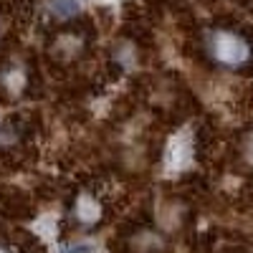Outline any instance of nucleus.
<instances>
[{
    "label": "nucleus",
    "mask_w": 253,
    "mask_h": 253,
    "mask_svg": "<svg viewBox=\"0 0 253 253\" xmlns=\"http://www.w3.org/2000/svg\"><path fill=\"white\" fill-rule=\"evenodd\" d=\"M69 253H91V248L89 246H74Z\"/></svg>",
    "instance_id": "f257e3e1"
}]
</instances>
